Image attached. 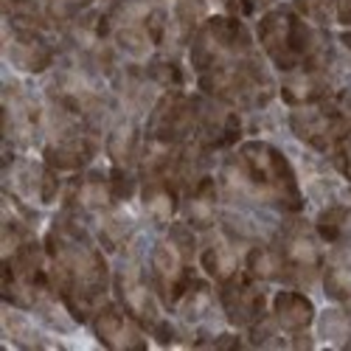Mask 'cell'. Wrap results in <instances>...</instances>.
<instances>
[{
    "label": "cell",
    "mask_w": 351,
    "mask_h": 351,
    "mask_svg": "<svg viewBox=\"0 0 351 351\" xmlns=\"http://www.w3.org/2000/svg\"><path fill=\"white\" fill-rule=\"evenodd\" d=\"M191 62L199 73V87L222 104L261 107L273 99V82L237 17L217 14L202 23L194 34Z\"/></svg>",
    "instance_id": "obj_1"
},
{
    "label": "cell",
    "mask_w": 351,
    "mask_h": 351,
    "mask_svg": "<svg viewBox=\"0 0 351 351\" xmlns=\"http://www.w3.org/2000/svg\"><path fill=\"white\" fill-rule=\"evenodd\" d=\"M45 250L51 258V281L56 295L62 298V304L76 320H87L90 312L99 309L96 304L110 284L101 253L84 237L82 228L65 219L51 228Z\"/></svg>",
    "instance_id": "obj_2"
},
{
    "label": "cell",
    "mask_w": 351,
    "mask_h": 351,
    "mask_svg": "<svg viewBox=\"0 0 351 351\" xmlns=\"http://www.w3.org/2000/svg\"><path fill=\"white\" fill-rule=\"evenodd\" d=\"M222 180L233 194L267 202L287 214L301 211V191L292 166L270 143H245L239 155L225 166Z\"/></svg>",
    "instance_id": "obj_3"
},
{
    "label": "cell",
    "mask_w": 351,
    "mask_h": 351,
    "mask_svg": "<svg viewBox=\"0 0 351 351\" xmlns=\"http://www.w3.org/2000/svg\"><path fill=\"white\" fill-rule=\"evenodd\" d=\"M258 40L267 56L281 71L320 68L324 71V48L304 17L292 9H273L258 23Z\"/></svg>",
    "instance_id": "obj_4"
},
{
    "label": "cell",
    "mask_w": 351,
    "mask_h": 351,
    "mask_svg": "<svg viewBox=\"0 0 351 351\" xmlns=\"http://www.w3.org/2000/svg\"><path fill=\"white\" fill-rule=\"evenodd\" d=\"M289 124H292V132L317 152L337 149L351 132V124L343 115V110H337L329 99L295 107L289 115Z\"/></svg>",
    "instance_id": "obj_5"
},
{
    "label": "cell",
    "mask_w": 351,
    "mask_h": 351,
    "mask_svg": "<svg viewBox=\"0 0 351 351\" xmlns=\"http://www.w3.org/2000/svg\"><path fill=\"white\" fill-rule=\"evenodd\" d=\"M197 121H199V99L171 90L155 104L149 115V127H146V138L166 146H183L197 132Z\"/></svg>",
    "instance_id": "obj_6"
},
{
    "label": "cell",
    "mask_w": 351,
    "mask_h": 351,
    "mask_svg": "<svg viewBox=\"0 0 351 351\" xmlns=\"http://www.w3.org/2000/svg\"><path fill=\"white\" fill-rule=\"evenodd\" d=\"M281 256L287 261V281L292 284H309L320 265V247H317V230H312L304 219H292L284 228L281 237Z\"/></svg>",
    "instance_id": "obj_7"
},
{
    "label": "cell",
    "mask_w": 351,
    "mask_h": 351,
    "mask_svg": "<svg viewBox=\"0 0 351 351\" xmlns=\"http://www.w3.org/2000/svg\"><path fill=\"white\" fill-rule=\"evenodd\" d=\"M222 306H225V315L233 326H253L256 320L265 317V306H267V298L261 287L256 284V278L250 273L245 276H233L228 281H222Z\"/></svg>",
    "instance_id": "obj_8"
},
{
    "label": "cell",
    "mask_w": 351,
    "mask_h": 351,
    "mask_svg": "<svg viewBox=\"0 0 351 351\" xmlns=\"http://www.w3.org/2000/svg\"><path fill=\"white\" fill-rule=\"evenodd\" d=\"M3 48H6V56L12 60V65H17L25 73H43L53 62V51L45 40V32H37V28L9 23Z\"/></svg>",
    "instance_id": "obj_9"
},
{
    "label": "cell",
    "mask_w": 351,
    "mask_h": 351,
    "mask_svg": "<svg viewBox=\"0 0 351 351\" xmlns=\"http://www.w3.org/2000/svg\"><path fill=\"white\" fill-rule=\"evenodd\" d=\"M115 292H119L121 306L141 324V329L152 332L160 324L158 289H152L149 284H146L138 270H121L119 276H115Z\"/></svg>",
    "instance_id": "obj_10"
},
{
    "label": "cell",
    "mask_w": 351,
    "mask_h": 351,
    "mask_svg": "<svg viewBox=\"0 0 351 351\" xmlns=\"http://www.w3.org/2000/svg\"><path fill=\"white\" fill-rule=\"evenodd\" d=\"M93 332L107 348H143L146 340L141 335V324L121 306L104 304L93 312Z\"/></svg>",
    "instance_id": "obj_11"
},
{
    "label": "cell",
    "mask_w": 351,
    "mask_h": 351,
    "mask_svg": "<svg viewBox=\"0 0 351 351\" xmlns=\"http://www.w3.org/2000/svg\"><path fill=\"white\" fill-rule=\"evenodd\" d=\"M115 194L110 178L101 171H87L68 186L65 191V211L73 214H107L115 206Z\"/></svg>",
    "instance_id": "obj_12"
},
{
    "label": "cell",
    "mask_w": 351,
    "mask_h": 351,
    "mask_svg": "<svg viewBox=\"0 0 351 351\" xmlns=\"http://www.w3.org/2000/svg\"><path fill=\"white\" fill-rule=\"evenodd\" d=\"M281 96L292 107H304L329 99V79L326 71L320 68H301L298 73H292L281 84Z\"/></svg>",
    "instance_id": "obj_13"
},
{
    "label": "cell",
    "mask_w": 351,
    "mask_h": 351,
    "mask_svg": "<svg viewBox=\"0 0 351 351\" xmlns=\"http://www.w3.org/2000/svg\"><path fill=\"white\" fill-rule=\"evenodd\" d=\"M273 320L278 324L281 332L304 335L315 320V306L301 292H278L273 298Z\"/></svg>",
    "instance_id": "obj_14"
},
{
    "label": "cell",
    "mask_w": 351,
    "mask_h": 351,
    "mask_svg": "<svg viewBox=\"0 0 351 351\" xmlns=\"http://www.w3.org/2000/svg\"><path fill=\"white\" fill-rule=\"evenodd\" d=\"M183 214L191 228L208 230L214 225L217 214V189L211 178H199L186 194H183Z\"/></svg>",
    "instance_id": "obj_15"
},
{
    "label": "cell",
    "mask_w": 351,
    "mask_h": 351,
    "mask_svg": "<svg viewBox=\"0 0 351 351\" xmlns=\"http://www.w3.org/2000/svg\"><path fill=\"white\" fill-rule=\"evenodd\" d=\"M183 194L178 191V186L169 183L166 178H143L141 183V202L149 217L155 219H169L174 217V211L180 208Z\"/></svg>",
    "instance_id": "obj_16"
},
{
    "label": "cell",
    "mask_w": 351,
    "mask_h": 351,
    "mask_svg": "<svg viewBox=\"0 0 351 351\" xmlns=\"http://www.w3.org/2000/svg\"><path fill=\"white\" fill-rule=\"evenodd\" d=\"M107 155L115 166H135L141 160V132L135 127V121H121L115 124L110 138H107Z\"/></svg>",
    "instance_id": "obj_17"
},
{
    "label": "cell",
    "mask_w": 351,
    "mask_h": 351,
    "mask_svg": "<svg viewBox=\"0 0 351 351\" xmlns=\"http://www.w3.org/2000/svg\"><path fill=\"white\" fill-rule=\"evenodd\" d=\"M245 267L256 281H287V276H289L281 250H273V247H265V245L250 247Z\"/></svg>",
    "instance_id": "obj_18"
},
{
    "label": "cell",
    "mask_w": 351,
    "mask_h": 351,
    "mask_svg": "<svg viewBox=\"0 0 351 351\" xmlns=\"http://www.w3.org/2000/svg\"><path fill=\"white\" fill-rule=\"evenodd\" d=\"M199 261H202V270H206L219 284L237 276V267H239L237 265V256H233V250H230V245L222 242V239H214V242H208L206 247H202Z\"/></svg>",
    "instance_id": "obj_19"
},
{
    "label": "cell",
    "mask_w": 351,
    "mask_h": 351,
    "mask_svg": "<svg viewBox=\"0 0 351 351\" xmlns=\"http://www.w3.org/2000/svg\"><path fill=\"white\" fill-rule=\"evenodd\" d=\"M326 295L340 301V304H351V256H337L335 265L326 270Z\"/></svg>",
    "instance_id": "obj_20"
},
{
    "label": "cell",
    "mask_w": 351,
    "mask_h": 351,
    "mask_svg": "<svg viewBox=\"0 0 351 351\" xmlns=\"http://www.w3.org/2000/svg\"><path fill=\"white\" fill-rule=\"evenodd\" d=\"M99 239H101L104 247L112 250V253L124 250L127 242L132 239V225H130V219H124V217H107V219L101 222V228H99Z\"/></svg>",
    "instance_id": "obj_21"
},
{
    "label": "cell",
    "mask_w": 351,
    "mask_h": 351,
    "mask_svg": "<svg viewBox=\"0 0 351 351\" xmlns=\"http://www.w3.org/2000/svg\"><path fill=\"white\" fill-rule=\"evenodd\" d=\"M149 79L155 84H163V87H178L183 84V68L178 60H169V56H160V60H152L149 68H146Z\"/></svg>",
    "instance_id": "obj_22"
},
{
    "label": "cell",
    "mask_w": 351,
    "mask_h": 351,
    "mask_svg": "<svg viewBox=\"0 0 351 351\" xmlns=\"http://www.w3.org/2000/svg\"><path fill=\"white\" fill-rule=\"evenodd\" d=\"M346 219H348V211H346V208H340V206L326 208L324 214L317 217V225H315L317 237H320V239H326V242H337V239L343 237V225H346Z\"/></svg>",
    "instance_id": "obj_23"
},
{
    "label": "cell",
    "mask_w": 351,
    "mask_h": 351,
    "mask_svg": "<svg viewBox=\"0 0 351 351\" xmlns=\"http://www.w3.org/2000/svg\"><path fill=\"white\" fill-rule=\"evenodd\" d=\"M166 239L171 242V247L178 250L186 261H191V258L197 256V239H194L191 225H186V222H174V225L169 228V237H166Z\"/></svg>",
    "instance_id": "obj_24"
},
{
    "label": "cell",
    "mask_w": 351,
    "mask_h": 351,
    "mask_svg": "<svg viewBox=\"0 0 351 351\" xmlns=\"http://www.w3.org/2000/svg\"><path fill=\"white\" fill-rule=\"evenodd\" d=\"M110 186H112V194H115V199H130L132 194H135V178L130 174V169H124V166H115L112 171H110Z\"/></svg>",
    "instance_id": "obj_25"
},
{
    "label": "cell",
    "mask_w": 351,
    "mask_h": 351,
    "mask_svg": "<svg viewBox=\"0 0 351 351\" xmlns=\"http://www.w3.org/2000/svg\"><path fill=\"white\" fill-rule=\"evenodd\" d=\"M295 6L301 14L315 17V20H329V14L335 12V0H295Z\"/></svg>",
    "instance_id": "obj_26"
},
{
    "label": "cell",
    "mask_w": 351,
    "mask_h": 351,
    "mask_svg": "<svg viewBox=\"0 0 351 351\" xmlns=\"http://www.w3.org/2000/svg\"><path fill=\"white\" fill-rule=\"evenodd\" d=\"M335 163H337V169L346 174V178H351V141H346V143L337 146V158H335Z\"/></svg>",
    "instance_id": "obj_27"
},
{
    "label": "cell",
    "mask_w": 351,
    "mask_h": 351,
    "mask_svg": "<svg viewBox=\"0 0 351 351\" xmlns=\"http://www.w3.org/2000/svg\"><path fill=\"white\" fill-rule=\"evenodd\" d=\"M270 0H230V6L237 9V12H242V14H250L253 9H258V6H267Z\"/></svg>",
    "instance_id": "obj_28"
}]
</instances>
